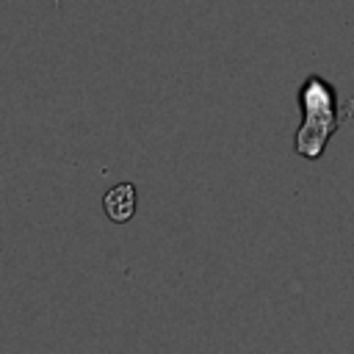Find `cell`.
Returning <instances> with one entry per match:
<instances>
[{"label":"cell","mask_w":354,"mask_h":354,"mask_svg":"<svg viewBox=\"0 0 354 354\" xmlns=\"http://www.w3.org/2000/svg\"><path fill=\"white\" fill-rule=\"evenodd\" d=\"M299 108H301V124L296 130L293 149L296 155L307 160H318L340 127L343 116L337 111V94L335 86L318 75H310L299 86Z\"/></svg>","instance_id":"obj_1"},{"label":"cell","mask_w":354,"mask_h":354,"mask_svg":"<svg viewBox=\"0 0 354 354\" xmlns=\"http://www.w3.org/2000/svg\"><path fill=\"white\" fill-rule=\"evenodd\" d=\"M102 210L111 221L116 224H124L136 216V185L130 183H119L113 185L105 196H102Z\"/></svg>","instance_id":"obj_2"}]
</instances>
